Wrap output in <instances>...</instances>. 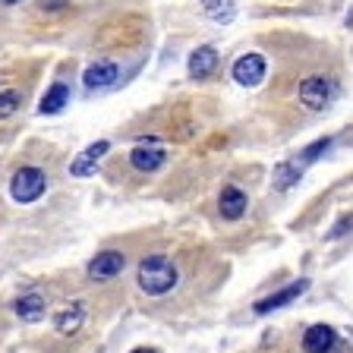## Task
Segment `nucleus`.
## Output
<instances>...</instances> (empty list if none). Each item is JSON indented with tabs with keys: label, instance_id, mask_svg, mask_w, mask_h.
Listing matches in <instances>:
<instances>
[{
	"label": "nucleus",
	"instance_id": "obj_7",
	"mask_svg": "<svg viewBox=\"0 0 353 353\" xmlns=\"http://www.w3.org/2000/svg\"><path fill=\"white\" fill-rule=\"evenodd\" d=\"M108 148H110V142H108V139L92 142V145H88L85 152H79V154L73 158V164H70V174H73V176H88V174H95L98 161H101L104 154H108Z\"/></svg>",
	"mask_w": 353,
	"mask_h": 353
},
{
	"label": "nucleus",
	"instance_id": "obj_2",
	"mask_svg": "<svg viewBox=\"0 0 353 353\" xmlns=\"http://www.w3.org/2000/svg\"><path fill=\"white\" fill-rule=\"evenodd\" d=\"M44 190H48V174L41 168H19L10 180V196L19 205H29V202L41 199Z\"/></svg>",
	"mask_w": 353,
	"mask_h": 353
},
{
	"label": "nucleus",
	"instance_id": "obj_17",
	"mask_svg": "<svg viewBox=\"0 0 353 353\" xmlns=\"http://www.w3.org/2000/svg\"><path fill=\"white\" fill-rule=\"evenodd\" d=\"M300 174H303V168L296 161H284V164H278V170H274V190H290V186L300 180Z\"/></svg>",
	"mask_w": 353,
	"mask_h": 353
},
{
	"label": "nucleus",
	"instance_id": "obj_10",
	"mask_svg": "<svg viewBox=\"0 0 353 353\" xmlns=\"http://www.w3.org/2000/svg\"><path fill=\"white\" fill-rule=\"evenodd\" d=\"M82 325H85V306H82V303H70V306L60 309L57 316H54V328H57V334H63V338H73Z\"/></svg>",
	"mask_w": 353,
	"mask_h": 353
},
{
	"label": "nucleus",
	"instance_id": "obj_13",
	"mask_svg": "<svg viewBox=\"0 0 353 353\" xmlns=\"http://www.w3.org/2000/svg\"><path fill=\"white\" fill-rule=\"evenodd\" d=\"M214 66H218V51H214L212 44H202V48H196V51L190 54V76L192 79L212 76Z\"/></svg>",
	"mask_w": 353,
	"mask_h": 353
},
{
	"label": "nucleus",
	"instance_id": "obj_15",
	"mask_svg": "<svg viewBox=\"0 0 353 353\" xmlns=\"http://www.w3.org/2000/svg\"><path fill=\"white\" fill-rule=\"evenodd\" d=\"M16 316L22 319V322H38V319L44 316V309H48V303H44L41 294H26L16 300Z\"/></svg>",
	"mask_w": 353,
	"mask_h": 353
},
{
	"label": "nucleus",
	"instance_id": "obj_21",
	"mask_svg": "<svg viewBox=\"0 0 353 353\" xmlns=\"http://www.w3.org/2000/svg\"><path fill=\"white\" fill-rule=\"evenodd\" d=\"M132 353H154V350H152V347H136Z\"/></svg>",
	"mask_w": 353,
	"mask_h": 353
},
{
	"label": "nucleus",
	"instance_id": "obj_4",
	"mask_svg": "<svg viewBox=\"0 0 353 353\" xmlns=\"http://www.w3.org/2000/svg\"><path fill=\"white\" fill-rule=\"evenodd\" d=\"M120 79V66L114 60H95V63L85 66L82 73V82H85L88 92H101V88H110Z\"/></svg>",
	"mask_w": 353,
	"mask_h": 353
},
{
	"label": "nucleus",
	"instance_id": "obj_3",
	"mask_svg": "<svg viewBox=\"0 0 353 353\" xmlns=\"http://www.w3.org/2000/svg\"><path fill=\"white\" fill-rule=\"evenodd\" d=\"M338 95V85L328 79V76H309V79L300 82V101L306 104L309 110H322L328 108Z\"/></svg>",
	"mask_w": 353,
	"mask_h": 353
},
{
	"label": "nucleus",
	"instance_id": "obj_18",
	"mask_svg": "<svg viewBox=\"0 0 353 353\" xmlns=\"http://www.w3.org/2000/svg\"><path fill=\"white\" fill-rule=\"evenodd\" d=\"M22 95L16 92V88H7V92H0V120H7L16 114V108H19Z\"/></svg>",
	"mask_w": 353,
	"mask_h": 353
},
{
	"label": "nucleus",
	"instance_id": "obj_20",
	"mask_svg": "<svg viewBox=\"0 0 353 353\" xmlns=\"http://www.w3.org/2000/svg\"><path fill=\"white\" fill-rule=\"evenodd\" d=\"M70 0H41V7L44 10H60V7H66Z\"/></svg>",
	"mask_w": 353,
	"mask_h": 353
},
{
	"label": "nucleus",
	"instance_id": "obj_19",
	"mask_svg": "<svg viewBox=\"0 0 353 353\" xmlns=\"http://www.w3.org/2000/svg\"><path fill=\"white\" fill-rule=\"evenodd\" d=\"M328 145H331V139H328V136H325V139L312 142V145H309V148H303V152H300V168H306V164H312V161H316V158H319V154H322Z\"/></svg>",
	"mask_w": 353,
	"mask_h": 353
},
{
	"label": "nucleus",
	"instance_id": "obj_14",
	"mask_svg": "<svg viewBox=\"0 0 353 353\" xmlns=\"http://www.w3.org/2000/svg\"><path fill=\"white\" fill-rule=\"evenodd\" d=\"M66 104H70V85H66V82H54V85L44 92L41 104H38V114H60Z\"/></svg>",
	"mask_w": 353,
	"mask_h": 353
},
{
	"label": "nucleus",
	"instance_id": "obj_16",
	"mask_svg": "<svg viewBox=\"0 0 353 353\" xmlns=\"http://www.w3.org/2000/svg\"><path fill=\"white\" fill-rule=\"evenodd\" d=\"M202 10H205V16L212 22L228 26V22H234V16H236V0H202Z\"/></svg>",
	"mask_w": 353,
	"mask_h": 353
},
{
	"label": "nucleus",
	"instance_id": "obj_11",
	"mask_svg": "<svg viewBox=\"0 0 353 353\" xmlns=\"http://www.w3.org/2000/svg\"><path fill=\"white\" fill-rule=\"evenodd\" d=\"M306 287H309V281H296V284H287L284 290H278V294H272V296H265V300H259L252 309H256L259 316H265V312H274V309L287 306L290 300H296V296H300Z\"/></svg>",
	"mask_w": 353,
	"mask_h": 353
},
{
	"label": "nucleus",
	"instance_id": "obj_8",
	"mask_svg": "<svg viewBox=\"0 0 353 353\" xmlns=\"http://www.w3.org/2000/svg\"><path fill=\"white\" fill-rule=\"evenodd\" d=\"M246 205H250V199L240 186H224L221 190V199H218V208H221V218L228 221H240L246 214Z\"/></svg>",
	"mask_w": 353,
	"mask_h": 353
},
{
	"label": "nucleus",
	"instance_id": "obj_1",
	"mask_svg": "<svg viewBox=\"0 0 353 353\" xmlns=\"http://www.w3.org/2000/svg\"><path fill=\"white\" fill-rule=\"evenodd\" d=\"M136 278H139V287L148 296H164L176 287V265L168 256H148L139 262Z\"/></svg>",
	"mask_w": 353,
	"mask_h": 353
},
{
	"label": "nucleus",
	"instance_id": "obj_22",
	"mask_svg": "<svg viewBox=\"0 0 353 353\" xmlns=\"http://www.w3.org/2000/svg\"><path fill=\"white\" fill-rule=\"evenodd\" d=\"M0 3H3V7H10V3H19V0H0Z\"/></svg>",
	"mask_w": 353,
	"mask_h": 353
},
{
	"label": "nucleus",
	"instance_id": "obj_12",
	"mask_svg": "<svg viewBox=\"0 0 353 353\" xmlns=\"http://www.w3.org/2000/svg\"><path fill=\"white\" fill-rule=\"evenodd\" d=\"M334 328L331 325H312V328H306V334H303V350L306 353H328L331 347H334Z\"/></svg>",
	"mask_w": 353,
	"mask_h": 353
},
{
	"label": "nucleus",
	"instance_id": "obj_5",
	"mask_svg": "<svg viewBox=\"0 0 353 353\" xmlns=\"http://www.w3.org/2000/svg\"><path fill=\"white\" fill-rule=\"evenodd\" d=\"M123 265H126L123 252L104 250V252H98V256L88 262V278L92 281H110V278H117V274L123 272Z\"/></svg>",
	"mask_w": 353,
	"mask_h": 353
},
{
	"label": "nucleus",
	"instance_id": "obj_6",
	"mask_svg": "<svg viewBox=\"0 0 353 353\" xmlns=\"http://www.w3.org/2000/svg\"><path fill=\"white\" fill-rule=\"evenodd\" d=\"M265 57L262 54H243L240 60L234 63V82H240V85L246 88H256L259 82L265 79Z\"/></svg>",
	"mask_w": 353,
	"mask_h": 353
},
{
	"label": "nucleus",
	"instance_id": "obj_9",
	"mask_svg": "<svg viewBox=\"0 0 353 353\" xmlns=\"http://www.w3.org/2000/svg\"><path fill=\"white\" fill-rule=\"evenodd\" d=\"M164 161H168V152H164L161 145H136L130 152V164L136 170H142V174H152V170H158Z\"/></svg>",
	"mask_w": 353,
	"mask_h": 353
}]
</instances>
